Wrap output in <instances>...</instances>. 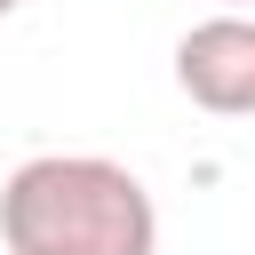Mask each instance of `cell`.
Segmentation results:
<instances>
[{
	"label": "cell",
	"mask_w": 255,
	"mask_h": 255,
	"mask_svg": "<svg viewBox=\"0 0 255 255\" xmlns=\"http://www.w3.org/2000/svg\"><path fill=\"white\" fill-rule=\"evenodd\" d=\"M231 8H239V0H231Z\"/></svg>",
	"instance_id": "obj_4"
},
{
	"label": "cell",
	"mask_w": 255,
	"mask_h": 255,
	"mask_svg": "<svg viewBox=\"0 0 255 255\" xmlns=\"http://www.w3.org/2000/svg\"><path fill=\"white\" fill-rule=\"evenodd\" d=\"M8 255H151L159 207L151 191L96 151H40L0 183Z\"/></svg>",
	"instance_id": "obj_1"
},
{
	"label": "cell",
	"mask_w": 255,
	"mask_h": 255,
	"mask_svg": "<svg viewBox=\"0 0 255 255\" xmlns=\"http://www.w3.org/2000/svg\"><path fill=\"white\" fill-rule=\"evenodd\" d=\"M0 16H16V0H0Z\"/></svg>",
	"instance_id": "obj_3"
},
{
	"label": "cell",
	"mask_w": 255,
	"mask_h": 255,
	"mask_svg": "<svg viewBox=\"0 0 255 255\" xmlns=\"http://www.w3.org/2000/svg\"><path fill=\"white\" fill-rule=\"evenodd\" d=\"M175 88L215 112V120H239L255 112V24L247 16H207L175 40Z\"/></svg>",
	"instance_id": "obj_2"
}]
</instances>
